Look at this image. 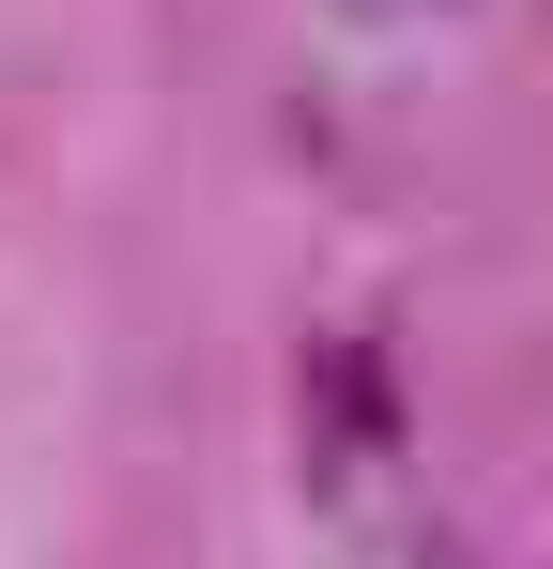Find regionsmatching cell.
<instances>
[{
    "mask_svg": "<svg viewBox=\"0 0 553 569\" xmlns=\"http://www.w3.org/2000/svg\"><path fill=\"white\" fill-rule=\"evenodd\" d=\"M308 462H323V477L400 462V385H384V339H323V355H308Z\"/></svg>",
    "mask_w": 553,
    "mask_h": 569,
    "instance_id": "obj_1",
    "label": "cell"
}]
</instances>
